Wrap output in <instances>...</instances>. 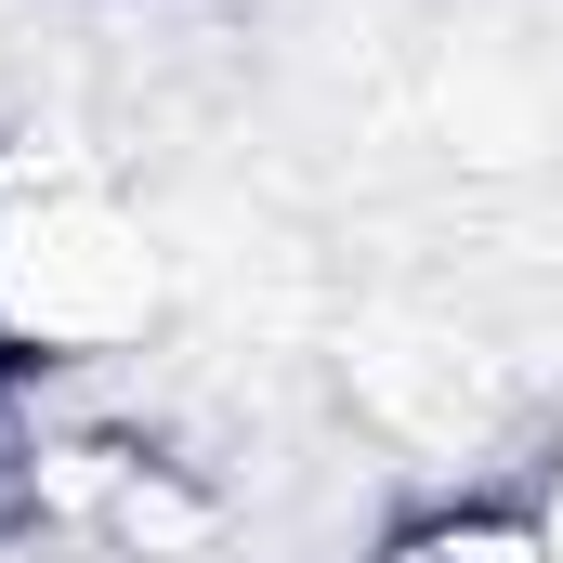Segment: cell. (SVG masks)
Instances as JSON below:
<instances>
[{"instance_id": "cell-1", "label": "cell", "mask_w": 563, "mask_h": 563, "mask_svg": "<svg viewBox=\"0 0 563 563\" xmlns=\"http://www.w3.org/2000/svg\"><path fill=\"white\" fill-rule=\"evenodd\" d=\"M170 314V250L144 197L79 132L0 144V354L13 367H144Z\"/></svg>"}, {"instance_id": "cell-2", "label": "cell", "mask_w": 563, "mask_h": 563, "mask_svg": "<svg viewBox=\"0 0 563 563\" xmlns=\"http://www.w3.org/2000/svg\"><path fill=\"white\" fill-rule=\"evenodd\" d=\"M354 563H551V551L525 538V511H511L498 485H472V498L445 485V498H407V511H380Z\"/></svg>"}, {"instance_id": "cell-3", "label": "cell", "mask_w": 563, "mask_h": 563, "mask_svg": "<svg viewBox=\"0 0 563 563\" xmlns=\"http://www.w3.org/2000/svg\"><path fill=\"white\" fill-rule=\"evenodd\" d=\"M498 498H511V511H525V538H538V551L563 563V420L538 432L525 459H511V485H498Z\"/></svg>"}]
</instances>
